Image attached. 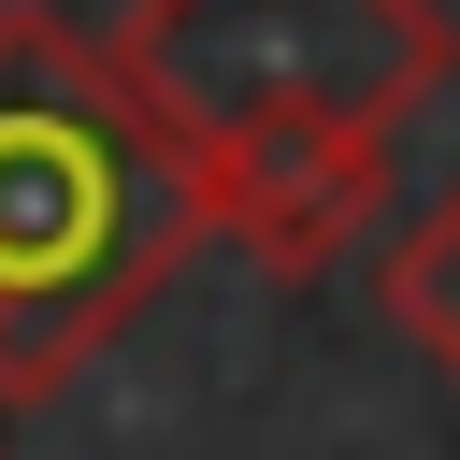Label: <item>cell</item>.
<instances>
[{
  "mask_svg": "<svg viewBox=\"0 0 460 460\" xmlns=\"http://www.w3.org/2000/svg\"><path fill=\"white\" fill-rule=\"evenodd\" d=\"M129 86L201 172L216 244L331 273L388 201V129L460 72L446 0H129Z\"/></svg>",
  "mask_w": 460,
  "mask_h": 460,
  "instance_id": "6da1fadb",
  "label": "cell"
},
{
  "mask_svg": "<svg viewBox=\"0 0 460 460\" xmlns=\"http://www.w3.org/2000/svg\"><path fill=\"white\" fill-rule=\"evenodd\" d=\"M201 230H216L201 172L129 86V58L14 0L0 14V402H43L72 359H101Z\"/></svg>",
  "mask_w": 460,
  "mask_h": 460,
  "instance_id": "7a4b0ae2",
  "label": "cell"
},
{
  "mask_svg": "<svg viewBox=\"0 0 460 460\" xmlns=\"http://www.w3.org/2000/svg\"><path fill=\"white\" fill-rule=\"evenodd\" d=\"M374 302H388V331L460 388V187H446L431 216H402V244L374 259Z\"/></svg>",
  "mask_w": 460,
  "mask_h": 460,
  "instance_id": "3957f363",
  "label": "cell"
}]
</instances>
